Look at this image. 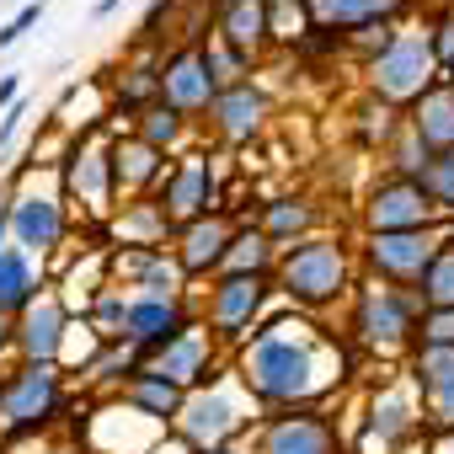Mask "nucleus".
<instances>
[{
	"label": "nucleus",
	"instance_id": "nucleus-1",
	"mask_svg": "<svg viewBox=\"0 0 454 454\" xmlns=\"http://www.w3.org/2000/svg\"><path fill=\"white\" fill-rule=\"evenodd\" d=\"M241 390L278 411V406H321V395L353 374V358L342 342L321 337V326H310L305 316H268L241 348H236V369Z\"/></svg>",
	"mask_w": 454,
	"mask_h": 454
},
{
	"label": "nucleus",
	"instance_id": "nucleus-2",
	"mask_svg": "<svg viewBox=\"0 0 454 454\" xmlns=\"http://www.w3.org/2000/svg\"><path fill=\"white\" fill-rule=\"evenodd\" d=\"M273 289L294 305V310H326L353 289V257L342 241L332 236H310L289 252H278L273 268Z\"/></svg>",
	"mask_w": 454,
	"mask_h": 454
},
{
	"label": "nucleus",
	"instance_id": "nucleus-3",
	"mask_svg": "<svg viewBox=\"0 0 454 454\" xmlns=\"http://www.w3.org/2000/svg\"><path fill=\"white\" fill-rule=\"evenodd\" d=\"M252 411H257V401L241 390V380H231V369H224L203 390H187L182 395V411L171 422V438L182 449H231L257 422Z\"/></svg>",
	"mask_w": 454,
	"mask_h": 454
},
{
	"label": "nucleus",
	"instance_id": "nucleus-4",
	"mask_svg": "<svg viewBox=\"0 0 454 454\" xmlns=\"http://www.w3.org/2000/svg\"><path fill=\"white\" fill-rule=\"evenodd\" d=\"M70 406L59 364H17L12 374H0V427L6 438H33L49 422H59Z\"/></svg>",
	"mask_w": 454,
	"mask_h": 454
},
{
	"label": "nucleus",
	"instance_id": "nucleus-5",
	"mask_svg": "<svg viewBox=\"0 0 454 454\" xmlns=\"http://www.w3.org/2000/svg\"><path fill=\"white\" fill-rule=\"evenodd\" d=\"M353 337L369 353H411V332H417V300L411 289H390V284H353Z\"/></svg>",
	"mask_w": 454,
	"mask_h": 454
},
{
	"label": "nucleus",
	"instance_id": "nucleus-6",
	"mask_svg": "<svg viewBox=\"0 0 454 454\" xmlns=\"http://www.w3.org/2000/svg\"><path fill=\"white\" fill-rule=\"evenodd\" d=\"M454 236V219H438V224H422V231H385V236H364V268L374 284H390V289H411L417 273L427 268V257Z\"/></svg>",
	"mask_w": 454,
	"mask_h": 454
},
{
	"label": "nucleus",
	"instance_id": "nucleus-7",
	"mask_svg": "<svg viewBox=\"0 0 454 454\" xmlns=\"http://www.w3.org/2000/svg\"><path fill=\"white\" fill-rule=\"evenodd\" d=\"M155 214L166 219V231L176 236L182 224H192V219H203V214H219V203H224V192H219V171H214V160L203 155V150H192V155H182L160 182H155Z\"/></svg>",
	"mask_w": 454,
	"mask_h": 454
},
{
	"label": "nucleus",
	"instance_id": "nucleus-8",
	"mask_svg": "<svg viewBox=\"0 0 454 454\" xmlns=\"http://www.w3.org/2000/svg\"><path fill=\"white\" fill-rule=\"evenodd\" d=\"M438 81V65L427 54V38L422 33H395L374 59H369V86L380 102H395V107H411L427 86Z\"/></svg>",
	"mask_w": 454,
	"mask_h": 454
},
{
	"label": "nucleus",
	"instance_id": "nucleus-9",
	"mask_svg": "<svg viewBox=\"0 0 454 454\" xmlns=\"http://www.w3.org/2000/svg\"><path fill=\"white\" fill-rule=\"evenodd\" d=\"M113 139H107V118H91L75 139H70V150H65V160H59V182H65V198H81L86 203V214H102L107 203H113Z\"/></svg>",
	"mask_w": 454,
	"mask_h": 454
},
{
	"label": "nucleus",
	"instance_id": "nucleus-10",
	"mask_svg": "<svg viewBox=\"0 0 454 454\" xmlns=\"http://www.w3.org/2000/svg\"><path fill=\"white\" fill-rule=\"evenodd\" d=\"M268 294H273V278H247V273H236V278H214L208 310H203L208 337H214L219 348H241V342L257 332Z\"/></svg>",
	"mask_w": 454,
	"mask_h": 454
},
{
	"label": "nucleus",
	"instance_id": "nucleus-11",
	"mask_svg": "<svg viewBox=\"0 0 454 454\" xmlns=\"http://www.w3.org/2000/svg\"><path fill=\"white\" fill-rule=\"evenodd\" d=\"M192 326L187 294H129V316H123V337L118 348H129L139 364H150L166 342H176Z\"/></svg>",
	"mask_w": 454,
	"mask_h": 454
},
{
	"label": "nucleus",
	"instance_id": "nucleus-12",
	"mask_svg": "<svg viewBox=\"0 0 454 454\" xmlns=\"http://www.w3.org/2000/svg\"><path fill=\"white\" fill-rule=\"evenodd\" d=\"M257 454H342V433L321 406H278L257 422Z\"/></svg>",
	"mask_w": 454,
	"mask_h": 454
},
{
	"label": "nucleus",
	"instance_id": "nucleus-13",
	"mask_svg": "<svg viewBox=\"0 0 454 454\" xmlns=\"http://www.w3.org/2000/svg\"><path fill=\"white\" fill-rule=\"evenodd\" d=\"M65 236H70V208H65L59 192H38V187L12 192V241H17V252L49 257V252L65 247Z\"/></svg>",
	"mask_w": 454,
	"mask_h": 454
},
{
	"label": "nucleus",
	"instance_id": "nucleus-14",
	"mask_svg": "<svg viewBox=\"0 0 454 454\" xmlns=\"http://www.w3.org/2000/svg\"><path fill=\"white\" fill-rule=\"evenodd\" d=\"M422 224H438V208L433 198L422 192V182L411 176H385L374 182L369 203H364V231L369 236H385V231H422Z\"/></svg>",
	"mask_w": 454,
	"mask_h": 454
},
{
	"label": "nucleus",
	"instance_id": "nucleus-15",
	"mask_svg": "<svg viewBox=\"0 0 454 454\" xmlns=\"http://www.w3.org/2000/svg\"><path fill=\"white\" fill-rule=\"evenodd\" d=\"M150 374H160V380H171L176 390H203L208 380H219L224 369H219V342L208 337V326H187L176 342H166L150 364H145Z\"/></svg>",
	"mask_w": 454,
	"mask_h": 454
},
{
	"label": "nucleus",
	"instance_id": "nucleus-16",
	"mask_svg": "<svg viewBox=\"0 0 454 454\" xmlns=\"http://www.w3.org/2000/svg\"><path fill=\"white\" fill-rule=\"evenodd\" d=\"M422 433V411H417V395L406 385H385L374 390L369 401V427L358 438V454H395L401 443H411Z\"/></svg>",
	"mask_w": 454,
	"mask_h": 454
},
{
	"label": "nucleus",
	"instance_id": "nucleus-17",
	"mask_svg": "<svg viewBox=\"0 0 454 454\" xmlns=\"http://www.w3.org/2000/svg\"><path fill=\"white\" fill-rule=\"evenodd\" d=\"M65 332H70V310L59 294H38L17 321H12V348L22 353V364H59L65 353Z\"/></svg>",
	"mask_w": 454,
	"mask_h": 454
},
{
	"label": "nucleus",
	"instance_id": "nucleus-18",
	"mask_svg": "<svg viewBox=\"0 0 454 454\" xmlns=\"http://www.w3.org/2000/svg\"><path fill=\"white\" fill-rule=\"evenodd\" d=\"M268 113H273L268 91L252 86V81H241V86H231V91H214V102H208V129H214L219 145H252V139L268 129Z\"/></svg>",
	"mask_w": 454,
	"mask_h": 454
},
{
	"label": "nucleus",
	"instance_id": "nucleus-19",
	"mask_svg": "<svg viewBox=\"0 0 454 454\" xmlns=\"http://www.w3.org/2000/svg\"><path fill=\"white\" fill-rule=\"evenodd\" d=\"M231 231H236V219L224 214V208H219V214H203V219H192V224H182V231H176V247H171V262H176L182 284L219 273V257H224V247H231Z\"/></svg>",
	"mask_w": 454,
	"mask_h": 454
},
{
	"label": "nucleus",
	"instance_id": "nucleus-20",
	"mask_svg": "<svg viewBox=\"0 0 454 454\" xmlns=\"http://www.w3.org/2000/svg\"><path fill=\"white\" fill-rule=\"evenodd\" d=\"M155 102L176 107L182 118L208 113L214 81H208V70H203V43H187V49H176V54L160 59V97H155Z\"/></svg>",
	"mask_w": 454,
	"mask_h": 454
},
{
	"label": "nucleus",
	"instance_id": "nucleus-21",
	"mask_svg": "<svg viewBox=\"0 0 454 454\" xmlns=\"http://www.w3.org/2000/svg\"><path fill=\"white\" fill-rule=\"evenodd\" d=\"M107 268H113L107 284H118L123 294L129 289L134 294H182V273L166 247H123L107 257Z\"/></svg>",
	"mask_w": 454,
	"mask_h": 454
},
{
	"label": "nucleus",
	"instance_id": "nucleus-22",
	"mask_svg": "<svg viewBox=\"0 0 454 454\" xmlns=\"http://www.w3.org/2000/svg\"><path fill=\"white\" fill-rule=\"evenodd\" d=\"M411 0H300L305 12V27L316 33H358V27H374V22H395Z\"/></svg>",
	"mask_w": 454,
	"mask_h": 454
},
{
	"label": "nucleus",
	"instance_id": "nucleus-23",
	"mask_svg": "<svg viewBox=\"0 0 454 454\" xmlns=\"http://www.w3.org/2000/svg\"><path fill=\"white\" fill-rule=\"evenodd\" d=\"M273 38V0H224L219 6V43L257 59Z\"/></svg>",
	"mask_w": 454,
	"mask_h": 454
},
{
	"label": "nucleus",
	"instance_id": "nucleus-24",
	"mask_svg": "<svg viewBox=\"0 0 454 454\" xmlns=\"http://www.w3.org/2000/svg\"><path fill=\"white\" fill-rule=\"evenodd\" d=\"M113 198L123 192V198H139V192H155V182L166 176V155L160 150H150L145 139H134V134H118L113 139Z\"/></svg>",
	"mask_w": 454,
	"mask_h": 454
},
{
	"label": "nucleus",
	"instance_id": "nucleus-25",
	"mask_svg": "<svg viewBox=\"0 0 454 454\" xmlns=\"http://www.w3.org/2000/svg\"><path fill=\"white\" fill-rule=\"evenodd\" d=\"M406 129L417 134V145H422L427 155L454 150V86H449V81H433V86L406 107Z\"/></svg>",
	"mask_w": 454,
	"mask_h": 454
},
{
	"label": "nucleus",
	"instance_id": "nucleus-26",
	"mask_svg": "<svg viewBox=\"0 0 454 454\" xmlns=\"http://www.w3.org/2000/svg\"><path fill=\"white\" fill-rule=\"evenodd\" d=\"M321 224V208L305 198V192H278L262 203V219H257V231L273 241V252H289L300 241H310V231Z\"/></svg>",
	"mask_w": 454,
	"mask_h": 454
},
{
	"label": "nucleus",
	"instance_id": "nucleus-27",
	"mask_svg": "<svg viewBox=\"0 0 454 454\" xmlns=\"http://www.w3.org/2000/svg\"><path fill=\"white\" fill-rule=\"evenodd\" d=\"M182 395H187V390H176L171 380L150 374L145 364H139V369H134V374L118 385V401H123V406H134L139 417H150L155 427H171V422H176V411H182Z\"/></svg>",
	"mask_w": 454,
	"mask_h": 454
},
{
	"label": "nucleus",
	"instance_id": "nucleus-28",
	"mask_svg": "<svg viewBox=\"0 0 454 454\" xmlns=\"http://www.w3.org/2000/svg\"><path fill=\"white\" fill-rule=\"evenodd\" d=\"M273 268H278L273 241L257 231V224H236V231H231V247H224V257H219V278H236V273H247V278H273Z\"/></svg>",
	"mask_w": 454,
	"mask_h": 454
},
{
	"label": "nucleus",
	"instance_id": "nucleus-29",
	"mask_svg": "<svg viewBox=\"0 0 454 454\" xmlns=\"http://www.w3.org/2000/svg\"><path fill=\"white\" fill-rule=\"evenodd\" d=\"M38 294H43V273L33 268V257L6 247V252H0V316L17 321Z\"/></svg>",
	"mask_w": 454,
	"mask_h": 454
},
{
	"label": "nucleus",
	"instance_id": "nucleus-30",
	"mask_svg": "<svg viewBox=\"0 0 454 454\" xmlns=\"http://www.w3.org/2000/svg\"><path fill=\"white\" fill-rule=\"evenodd\" d=\"M411 300L417 310H454V236L427 257V268L411 284Z\"/></svg>",
	"mask_w": 454,
	"mask_h": 454
},
{
	"label": "nucleus",
	"instance_id": "nucleus-31",
	"mask_svg": "<svg viewBox=\"0 0 454 454\" xmlns=\"http://www.w3.org/2000/svg\"><path fill=\"white\" fill-rule=\"evenodd\" d=\"M160 97V59L150 54V59H139L134 70H129V81H118V107H113V118H139L150 102Z\"/></svg>",
	"mask_w": 454,
	"mask_h": 454
},
{
	"label": "nucleus",
	"instance_id": "nucleus-32",
	"mask_svg": "<svg viewBox=\"0 0 454 454\" xmlns=\"http://www.w3.org/2000/svg\"><path fill=\"white\" fill-rule=\"evenodd\" d=\"M406 380L417 395L449 390L454 385V348H411L406 353Z\"/></svg>",
	"mask_w": 454,
	"mask_h": 454
},
{
	"label": "nucleus",
	"instance_id": "nucleus-33",
	"mask_svg": "<svg viewBox=\"0 0 454 454\" xmlns=\"http://www.w3.org/2000/svg\"><path fill=\"white\" fill-rule=\"evenodd\" d=\"M134 139H145L150 150H176L182 139H187V118L176 113V107H166V102H150L139 118H134Z\"/></svg>",
	"mask_w": 454,
	"mask_h": 454
},
{
	"label": "nucleus",
	"instance_id": "nucleus-34",
	"mask_svg": "<svg viewBox=\"0 0 454 454\" xmlns=\"http://www.w3.org/2000/svg\"><path fill=\"white\" fill-rule=\"evenodd\" d=\"M134 369H139V358H134L129 348H118V342H97V353L81 364V380H91V385H123Z\"/></svg>",
	"mask_w": 454,
	"mask_h": 454
},
{
	"label": "nucleus",
	"instance_id": "nucleus-35",
	"mask_svg": "<svg viewBox=\"0 0 454 454\" xmlns=\"http://www.w3.org/2000/svg\"><path fill=\"white\" fill-rule=\"evenodd\" d=\"M417 182H422V192L433 198V208L454 219V150L427 155V166H422V176H417Z\"/></svg>",
	"mask_w": 454,
	"mask_h": 454
},
{
	"label": "nucleus",
	"instance_id": "nucleus-36",
	"mask_svg": "<svg viewBox=\"0 0 454 454\" xmlns=\"http://www.w3.org/2000/svg\"><path fill=\"white\" fill-rule=\"evenodd\" d=\"M118 236H123V247H160L171 231H166V219L155 214V203H129Z\"/></svg>",
	"mask_w": 454,
	"mask_h": 454
},
{
	"label": "nucleus",
	"instance_id": "nucleus-37",
	"mask_svg": "<svg viewBox=\"0 0 454 454\" xmlns=\"http://www.w3.org/2000/svg\"><path fill=\"white\" fill-rule=\"evenodd\" d=\"M203 70H208L214 91H231V86H241L252 75V59L236 54V49H224V43H203Z\"/></svg>",
	"mask_w": 454,
	"mask_h": 454
},
{
	"label": "nucleus",
	"instance_id": "nucleus-38",
	"mask_svg": "<svg viewBox=\"0 0 454 454\" xmlns=\"http://www.w3.org/2000/svg\"><path fill=\"white\" fill-rule=\"evenodd\" d=\"M385 160H390V176H422V166H427V150L417 145V134L401 123L395 134H390V145H385Z\"/></svg>",
	"mask_w": 454,
	"mask_h": 454
},
{
	"label": "nucleus",
	"instance_id": "nucleus-39",
	"mask_svg": "<svg viewBox=\"0 0 454 454\" xmlns=\"http://www.w3.org/2000/svg\"><path fill=\"white\" fill-rule=\"evenodd\" d=\"M411 348H454V310H422Z\"/></svg>",
	"mask_w": 454,
	"mask_h": 454
},
{
	"label": "nucleus",
	"instance_id": "nucleus-40",
	"mask_svg": "<svg viewBox=\"0 0 454 454\" xmlns=\"http://www.w3.org/2000/svg\"><path fill=\"white\" fill-rule=\"evenodd\" d=\"M417 411H422V427H433V433H454V385H449V390L422 395V401H417Z\"/></svg>",
	"mask_w": 454,
	"mask_h": 454
},
{
	"label": "nucleus",
	"instance_id": "nucleus-41",
	"mask_svg": "<svg viewBox=\"0 0 454 454\" xmlns=\"http://www.w3.org/2000/svg\"><path fill=\"white\" fill-rule=\"evenodd\" d=\"M43 12H49V0H27V6L6 22V27H0V49H12V43H22V33L27 27H38L43 22Z\"/></svg>",
	"mask_w": 454,
	"mask_h": 454
},
{
	"label": "nucleus",
	"instance_id": "nucleus-42",
	"mask_svg": "<svg viewBox=\"0 0 454 454\" xmlns=\"http://www.w3.org/2000/svg\"><path fill=\"white\" fill-rule=\"evenodd\" d=\"M427 54H433V65H438V70L454 59V6L433 22V33H427Z\"/></svg>",
	"mask_w": 454,
	"mask_h": 454
},
{
	"label": "nucleus",
	"instance_id": "nucleus-43",
	"mask_svg": "<svg viewBox=\"0 0 454 454\" xmlns=\"http://www.w3.org/2000/svg\"><path fill=\"white\" fill-rule=\"evenodd\" d=\"M171 6H176V0H150V12H145V22H139V43H155V38H160V22L171 17Z\"/></svg>",
	"mask_w": 454,
	"mask_h": 454
},
{
	"label": "nucleus",
	"instance_id": "nucleus-44",
	"mask_svg": "<svg viewBox=\"0 0 454 454\" xmlns=\"http://www.w3.org/2000/svg\"><path fill=\"white\" fill-rule=\"evenodd\" d=\"M22 118H27V102H12L6 113H0V155L12 150V139L22 134Z\"/></svg>",
	"mask_w": 454,
	"mask_h": 454
},
{
	"label": "nucleus",
	"instance_id": "nucleus-45",
	"mask_svg": "<svg viewBox=\"0 0 454 454\" xmlns=\"http://www.w3.org/2000/svg\"><path fill=\"white\" fill-rule=\"evenodd\" d=\"M12 102H22V75H0V113Z\"/></svg>",
	"mask_w": 454,
	"mask_h": 454
},
{
	"label": "nucleus",
	"instance_id": "nucleus-46",
	"mask_svg": "<svg viewBox=\"0 0 454 454\" xmlns=\"http://www.w3.org/2000/svg\"><path fill=\"white\" fill-rule=\"evenodd\" d=\"M12 241V192H0V252Z\"/></svg>",
	"mask_w": 454,
	"mask_h": 454
},
{
	"label": "nucleus",
	"instance_id": "nucleus-47",
	"mask_svg": "<svg viewBox=\"0 0 454 454\" xmlns=\"http://www.w3.org/2000/svg\"><path fill=\"white\" fill-rule=\"evenodd\" d=\"M118 6H123V0H97V12H91V17H97V22H102V17H113V12H118Z\"/></svg>",
	"mask_w": 454,
	"mask_h": 454
},
{
	"label": "nucleus",
	"instance_id": "nucleus-48",
	"mask_svg": "<svg viewBox=\"0 0 454 454\" xmlns=\"http://www.w3.org/2000/svg\"><path fill=\"white\" fill-rule=\"evenodd\" d=\"M6 348H12V321L0 316V353H6Z\"/></svg>",
	"mask_w": 454,
	"mask_h": 454
},
{
	"label": "nucleus",
	"instance_id": "nucleus-49",
	"mask_svg": "<svg viewBox=\"0 0 454 454\" xmlns=\"http://www.w3.org/2000/svg\"><path fill=\"white\" fill-rule=\"evenodd\" d=\"M433 454H454V433H438V449Z\"/></svg>",
	"mask_w": 454,
	"mask_h": 454
},
{
	"label": "nucleus",
	"instance_id": "nucleus-50",
	"mask_svg": "<svg viewBox=\"0 0 454 454\" xmlns=\"http://www.w3.org/2000/svg\"><path fill=\"white\" fill-rule=\"evenodd\" d=\"M187 454H241V449H187Z\"/></svg>",
	"mask_w": 454,
	"mask_h": 454
},
{
	"label": "nucleus",
	"instance_id": "nucleus-51",
	"mask_svg": "<svg viewBox=\"0 0 454 454\" xmlns=\"http://www.w3.org/2000/svg\"><path fill=\"white\" fill-rule=\"evenodd\" d=\"M438 81H449V86H454V59H449V65L438 70Z\"/></svg>",
	"mask_w": 454,
	"mask_h": 454
}]
</instances>
